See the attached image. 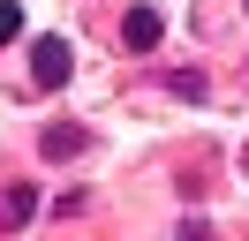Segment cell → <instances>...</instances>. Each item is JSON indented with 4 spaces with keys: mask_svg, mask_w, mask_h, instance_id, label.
Here are the masks:
<instances>
[{
    "mask_svg": "<svg viewBox=\"0 0 249 241\" xmlns=\"http://www.w3.org/2000/svg\"><path fill=\"white\" fill-rule=\"evenodd\" d=\"M68 68H76L68 38H38V45H31V83H38V90H61V83H68Z\"/></svg>",
    "mask_w": 249,
    "mask_h": 241,
    "instance_id": "1",
    "label": "cell"
},
{
    "mask_svg": "<svg viewBox=\"0 0 249 241\" xmlns=\"http://www.w3.org/2000/svg\"><path fill=\"white\" fill-rule=\"evenodd\" d=\"M159 30H166V15H159V8H143V0L121 15V45H128V53H151V45H159Z\"/></svg>",
    "mask_w": 249,
    "mask_h": 241,
    "instance_id": "2",
    "label": "cell"
},
{
    "mask_svg": "<svg viewBox=\"0 0 249 241\" xmlns=\"http://www.w3.org/2000/svg\"><path fill=\"white\" fill-rule=\"evenodd\" d=\"M83 143H91L83 128H46V136H38V151H46V158H76Z\"/></svg>",
    "mask_w": 249,
    "mask_h": 241,
    "instance_id": "3",
    "label": "cell"
},
{
    "mask_svg": "<svg viewBox=\"0 0 249 241\" xmlns=\"http://www.w3.org/2000/svg\"><path fill=\"white\" fill-rule=\"evenodd\" d=\"M31 211H38V189H31V181H16V189H8V204H0V219H8V226H23Z\"/></svg>",
    "mask_w": 249,
    "mask_h": 241,
    "instance_id": "4",
    "label": "cell"
},
{
    "mask_svg": "<svg viewBox=\"0 0 249 241\" xmlns=\"http://www.w3.org/2000/svg\"><path fill=\"white\" fill-rule=\"evenodd\" d=\"M166 90H174V98H204V75H196V68H174Z\"/></svg>",
    "mask_w": 249,
    "mask_h": 241,
    "instance_id": "5",
    "label": "cell"
},
{
    "mask_svg": "<svg viewBox=\"0 0 249 241\" xmlns=\"http://www.w3.org/2000/svg\"><path fill=\"white\" fill-rule=\"evenodd\" d=\"M0 38H23V8L16 0H0Z\"/></svg>",
    "mask_w": 249,
    "mask_h": 241,
    "instance_id": "6",
    "label": "cell"
}]
</instances>
